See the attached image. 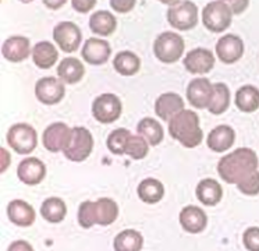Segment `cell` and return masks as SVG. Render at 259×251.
<instances>
[{"instance_id":"obj_1","label":"cell","mask_w":259,"mask_h":251,"mask_svg":"<svg viewBox=\"0 0 259 251\" xmlns=\"http://www.w3.org/2000/svg\"><path fill=\"white\" fill-rule=\"evenodd\" d=\"M258 156L251 148H237L218 163V173L226 183L238 184L248 174L258 170Z\"/></svg>"},{"instance_id":"obj_2","label":"cell","mask_w":259,"mask_h":251,"mask_svg":"<svg viewBox=\"0 0 259 251\" xmlns=\"http://www.w3.org/2000/svg\"><path fill=\"white\" fill-rule=\"evenodd\" d=\"M169 133L186 148H195L202 142L203 131L199 116L194 111L184 109L169 122Z\"/></svg>"},{"instance_id":"obj_3","label":"cell","mask_w":259,"mask_h":251,"mask_svg":"<svg viewBox=\"0 0 259 251\" xmlns=\"http://www.w3.org/2000/svg\"><path fill=\"white\" fill-rule=\"evenodd\" d=\"M184 48H186L184 39L173 31L160 33L153 42V53L156 56V59L166 64H173L176 61H179V59L184 53Z\"/></svg>"},{"instance_id":"obj_4","label":"cell","mask_w":259,"mask_h":251,"mask_svg":"<svg viewBox=\"0 0 259 251\" xmlns=\"http://www.w3.org/2000/svg\"><path fill=\"white\" fill-rule=\"evenodd\" d=\"M7 144L20 155H28L38 145V133L27 123L13 124L7 131Z\"/></svg>"},{"instance_id":"obj_5","label":"cell","mask_w":259,"mask_h":251,"mask_svg":"<svg viewBox=\"0 0 259 251\" xmlns=\"http://www.w3.org/2000/svg\"><path fill=\"white\" fill-rule=\"evenodd\" d=\"M233 11L227 2H209L202 10V22L212 32H223L231 25Z\"/></svg>"},{"instance_id":"obj_6","label":"cell","mask_w":259,"mask_h":251,"mask_svg":"<svg viewBox=\"0 0 259 251\" xmlns=\"http://www.w3.org/2000/svg\"><path fill=\"white\" fill-rule=\"evenodd\" d=\"M94 150V135L88 128L82 126H77L73 128L71 141L63 152L68 161L71 162H84L87 158H90Z\"/></svg>"},{"instance_id":"obj_7","label":"cell","mask_w":259,"mask_h":251,"mask_svg":"<svg viewBox=\"0 0 259 251\" xmlns=\"http://www.w3.org/2000/svg\"><path fill=\"white\" fill-rule=\"evenodd\" d=\"M123 103L117 95L102 94L92 103V115L102 124H110L121 116Z\"/></svg>"},{"instance_id":"obj_8","label":"cell","mask_w":259,"mask_h":251,"mask_svg":"<svg viewBox=\"0 0 259 251\" xmlns=\"http://www.w3.org/2000/svg\"><path fill=\"white\" fill-rule=\"evenodd\" d=\"M198 7L192 2H180L167 10V21L179 31H190L197 27Z\"/></svg>"},{"instance_id":"obj_9","label":"cell","mask_w":259,"mask_h":251,"mask_svg":"<svg viewBox=\"0 0 259 251\" xmlns=\"http://www.w3.org/2000/svg\"><path fill=\"white\" fill-rule=\"evenodd\" d=\"M73 128H70L66 123L57 122L48 126L42 135V144L49 152H64L71 141Z\"/></svg>"},{"instance_id":"obj_10","label":"cell","mask_w":259,"mask_h":251,"mask_svg":"<svg viewBox=\"0 0 259 251\" xmlns=\"http://www.w3.org/2000/svg\"><path fill=\"white\" fill-rule=\"evenodd\" d=\"M53 39L63 52L73 53L78 50L79 45L82 42V32L73 21H62L53 29Z\"/></svg>"},{"instance_id":"obj_11","label":"cell","mask_w":259,"mask_h":251,"mask_svg":"<svg viewBox=\"0 0 259 251\" xmlns=\"http://www.w3.org/2000/svg\"><path fill=\"white\" fill-rule=\"evenodd\" d=\"M66 84L56 77H44L35 84V96L44 105H56L64 98Z\"/></svg>"},{"instance_id":"obj_12","label":"cell","mask_w":259,"mask_h":251,"mask_svg":"<svg viewBox=\"0 0 259 251\" xmlns=\"http://www.w3.org/2000/svg\"><path fill=\"white\" fill-rule=\"evenodd\" d=\"M186 95L192 107L208 109L213 96V84L205 77L194 78L187 87Z\"/></svg>"},{"instance_id":"obj_13","label":"cell","mask_w":259,"mask_h":251,"mask_svg":"<svg viewBox=\"0 0 259 251\" xmlns=\"http://www.w3.org/2000/svg\"><path fill=\"white\" fill-rule=\"evenodd\" d=\"M216 55L225 64H233L240 60L244 55V42L238 35L227 33L218 41Z\"/></svg>"},{"instance_id":"obj_14","label":"cell","mask_w":259,"mask_h":251,"mask_svg":"<svg viewBox=\"0 0 259 251\" xmlns=\"http://www.w3.org/2000/svg\"><path fill=\"white\" fill-rule=\"evenodd\" d=\"M183 63L190 74H208L214 67V56L209 49L197 48L187 53Z\"/></svg>"},{"instance_id":"obj_15","label":"cell","mask_w":259,"mask_h":251,"mask_svg":"<svg viewBox=\"0 0 259 251\" xmlns=\"http://www.w3.org/2000/svg\"><path fill=\"white\" fill-rule=\"evenodd\" d=\"M18 178L27 186H38L46 177V165L38 158H27L18 163Z\"/></svg>"},{"instance_id":"obj_16","label":"cell","mask_w":259,"mask_h":251,"mask_svg":"<svg viewBox=\"0 0 259 251\" xmlns=\"http://www.w3.org/2000/svg\"><path fill=\"white\" fill-rule=\"evenodd\" d=\"M81 55L84 60L92 66H102L109 60L112 55V48L105 39L90 38L85 41Z\"/></svg>"},{"instance_id":"obj_17","label":"cell","mask_w":259,"mask_h":251,"mask_svg":"<svg viewBox=\"0 0 259 251\" xmlns=\"http://www.w3.org/2000/svg\"><path fill=\"white\" fill-rule=\"evenodd\" d=\"M2 55L6 60L12 63H20L25 60L29 55H32L31 42L28 38L21 35H14L7 38L2 46Z\"/></svg>"},{"instance_id":"obj_18","label":"cell","mask_w":259,"mask_h":251,"mask_svg":"<svg viewBox=\"0 0 259 251\" xmlns=\"http://www.w3.org/2000/svg\"><path fill=\"white\" fill-rule=\"evenodd\" d=\"M183 111H184V100L176 92H164L155 102V113L164 122H170Z\"/></svg>"},{"instance_id":"obj_19","label":"cell","mask_w":259,"mask_h":251,"mask_svg":"<svg viewBox=\"0 0 259 251\" xmlns=\"http://www.w3.org/2000/svg\"><path fill=\"white\" fill-rule=\"evenodd\" d=\"M179 221H180L181 228L191 234L201 233L208 225L206 213H205L202 208H199L197 205L184 206L180 212Z\"/></svg>"},{"instance_id":"obj_20","label":"cell","mask_w":259,"mask_h":251,"mask_svg":"<svg viewBox=\"0 0 259 251\" xmlns=\"http://www.w3.org/2000/svg\"><path fill=\"white\" fill-rule=\"evenodd\" d=\"M7 217L10 222L20 228H29L35 223L36 213L32 206L24 200H13L7 205Z\"/></svg>"},{"instance_id":"obj_21","label":"cell","mask_w":259,"mask_h":251,"mask_svg":"<svg viewBox=\"0 0 259 251\" xmlns=\"http://www.w3.org/2000/svg\"><path fill=\"white\" fill-rule=\"evenodd\" d=\"M234 142H236V131L227 124H220L218 127H214L208 134V138H206L208 148L216 154L229 151L234 145Z\"/></svg>"},{"instance_id":"obj_22","label":"cell","mask_w":259,"mask_h":251,"mask_svg":"<svg viewBox=\"0 0 259 251\" xmlns=\"http://www.w3.org/2000/svg\"><path fill=\"white\" fill-rule=\"evenodd\" d=\"M198 201L206 206H214L223 198V187L214 178H203L195 190Z\"/></svg>"},{"instance_id":"obj_23","label":"cell","mask_w":259,"mask_h":251,"mask_svg":"<svg viewBox=\"0 0 259 251\" xmlns=\"http://www.w3.org/2000/svg\"><path fill=\"white\" fill-rule=\"evenodd\" d=\"M84 64L75 57H66L57 66V76L60 78V81L67 85H74V84L79 83L84 77Z\"/></svg>"},{"instance_id":"obj_24","label":"cell","mask_w":259,"mask_h":251,"mask_svg":"<svg viewBox=\"0 0 259 251\" xmlns=\"http://www.w3.org/2000/svg\"><path fill=\"white\" fill-rule=\"evenodd\" d=\"M31 56H32L35 66L39 67L42 70H48L56 64L57 59H59V52L52 42L40 41L34 46Z\"/></svg>"},{"instance_id":"obj_25","label":"cell","mask_w":259,"mask_h":251,"mask_svg":"<svg viewBox=\"0 0 259 251\" xmlns=\"http://www.w3.org/2000/svg\"><path fill=\"white\" fill-rule=\"evenodd\" d=\"M117 28V20L110 11L99 10L90 18V29L99 37H109Z\"/></svg>"},{"instance_id":"obj_26","label":"cell","mask_w":259,"mask_h":251,"mask_svg":"<svg viewBox=\"0 0 259 251\" xmlns=\"http://www.w3.org/2000/svg\"><path fill=\"white\" fill-rule=\"evenodd\" d=\"M113 67L118 74H121L124 77H131V76H134L140 71L141 60L134 52L123 50V52H118L117 55L114 56Z\"/></svg>"},{"instance_id":"obj_27","label":"cell","mask_w":259,"mask_h":251,"mask_svg":"<svg viewBox=\"0 0 259 251\" xmlns=\"http://www.w3.org/2000/svg\"><path fill=\"white\" fill-rule=\"evenodd\" d=\"M137 131L138 135H141L142 138H145L148 144L156 147L159 145L164 138V130L162 124L152 117H145L137 126Z\"/></svg>"},{"instance_id":"obj_28","label":"cell","mask_w":259,"mask_h":251,"mask_svg":"<svg viewBox=\"0 0 259 251\" xmlns=\"http://www.w3.org/2000/svg\"><path fill=\"white\" fill-rule=\"evenodd\" d=\"M40 215L49 223H60L67 215V205L59 197H49L40 205Z\"/></svg>"},{"instance_id":"obj_29","label":"cell","mask_w":259,"mask_h":251,"mask_svg":"<svg viewBox=\"0 0 259 251\" xmlns=\"http://www.w3.org/2000/svg\"><path fill=\"white\" fill-rule=\"evenodd\" d=\"M137 191H138V197L142 202L152 205V204H158L159 201L163 198L164 186L158 178L148 177L140 183Z\"/></svg>"},{"instance_id":"obj_30","label":"cell","mask_w":259,"mask_h":251,"mask_svg":"<svg viewBox=\"0 0 259 251\" xmlns=\"http://www.w3.org/2000/svg\"><path fill=\"white\" fill-rule=\"evenodd\" d=\"M234 102L238 111L252 113L259 107V89L253 85H244L237 89Z\"/></svg>"},{"instance_id":"obj_31","label":"cell","mask_w":259,"mask_h":251,"mask_svg":"<svg viewBox=\"0 0 259 251\" xmlns=\"http://www.w3.org/2000/svg\"><path fill=\"white\" fill-rule=\"evenodd\" d=\"M114 251H141L144 247V237L138 230L125 229L114 237Z\"/></svg>"},{"instance_id":"obj_32","label":"cell","mask_w":259,"mask_h":251,"mask_svg":"<svg viewBox=\"0 0 259 251\" xmlns=\"http://www.w3.org/2000/svg\"><path fill=\"white\" fill-rule=\"evenodd\" d=\"M96 205V225L101 226H109L113 222H116L118 217L117 202L112 198H99L95 201Z\"/></svg>"},{"instance_id":"obj_33","label":"cell","mask_w":259,"mask_h":251,"mask_svg":"<svg viewBox=\"0 0 259 251\" xmlns=\"http://www.w3.org/2000/svg\"><path fill=\"white\" fill-rule=\"evenodd\" d=\"M230 100L231 94L229 87L223 83L213 84V96H212L208 111L212 115H222V113H225L229 109Z\"/></svg>"},{"instance_id":"obj_34","label":"cell","mask_w":259,"mask_h":251,"mask_svg":"<svg viewBox=\"0 0 259 251\" xmlns=\"http://www.w3.org/2000/svg\"><path fill=\"white\" fill-rule=\"evenodd\" d=\"M131 133L127 128H116L107 135L106 145L107 150L114 155H125V148L128 142Z\"/></svg>"},{"instance_id":"obj_35","label":"cell","mask_w":259,"mask_h":251,"mask_svg":"<svg viewBox=\"0 0 259 251\" xmlns=\"http://www.w3.org/2000/svg\"><path fill=\"white\" fill-rule=\"evenodd\" d=\"M148 152H149V144L145 141V138H142L141 135L131 134L125 148V155H128L134 161H140L148 155Z\"/></svg>"},{"instance_id":"obj_36","label":"cell","mask_w":259,"mask_h":251,"mask_svg":"<svg viewBox=\"0 0 259 251\" xmlns=\"http://www.w3.org/2000/svg\"><path fill=\"white\" fill-rule=\"evenodd\" d=\"M77 219L81 228L90 229L96 225V205L95 201H84L81 202L77 213Z\"/></svg>"},{"instance_id":"obj_37","label":"cell","mask_w":259,"mask_h":251,"mask_svg":"<svg viewBox=\"0 0 259 251\" xmlns=\"http://www.w3.org/2000/svg\"><path fill=\"white\" fill-rule=\"evenodd\" d=\"M238 190L245 195H256L259 194V172L251 173L247 177H244L237 184Z\"/></svg>"},{"instance_id":"obj_38","label":"cell","mask_w":259,"mask_h":251,"mask_svg":"<svg viewBox=\"0 0 259 251\" xmlns=\"http://www.w3.org/2000/svg\"><path fill=\"white\" fill-rule=\"evenodd\" d=\"M242 243L248 251H259V228H248L242 234Z\"/></svg>"},{"instance_id":"obj_39","label":"cell","mask_w":259,"mask_h":251,"mask_svg":"<svg viewBox=\"0 0 259 251\" xmlns=\"http://www.w3.org/2000/svg\"><path fill=\"white\" fill-rule=\"evenodd\" d=\"M110 6L114 11L117 13H128L136 7L134 0H110Z\"/></svg>"},{"instance_id":"obj_40","label":"cell","mask_w":259,"mask_h":251,"mask_svg":"<svg viewBox=\"0 0 259 251\" xmlns=\"http://www.w3.org/2000/svg\"><path fill=\"white\" fill-rule=\"evenodd\" d=\"M71 6L75 11L85 14V13H90L95 7L96 2L95 0H73Z\"/></svg>"},{"instance_id":"obj_41","label":"cell","mask_w":259,"mask_h":251,"mask_svg":"<svg viewBox=\"0 0 259 251\" xmlns=\"http://www.w3.org/2000/svg\"><path fill=\"white\" fill-rule=\"evenodd\" d=\"M7 251H35L34 247L29 244L25 240H16L12 244L9 245Z\"/></svg>"},{"instance_id":"obj_42","label":"cell","mask_w":259,"mask_h":251,"mask_svg":"<svg viewBox=\"0 0 259 251\" xmlns=\"http://www.w3.org/2000/svg\"><path fill=\"white\" fill-rule=\"evenodd\" d=\"M10 162H12V158H10V154L7 152L6 148H0V172H6Z\"/></svg>"},{"instance_id":"obj_43","label":"cell","mask_w":259,"mask_h":251,"mask_svg":"<svg viewBox=\"0 0 259 251\" xmlns=\"http://www.w3.org/2000/svg\"><path fill=\"white\" fill-rule=\"evenodd\" d=\"M229 6H230L231 11H233V14H240L244 10H247L248 7V2H227Z\"/></svg>"},{"instance_id":"obj_44","label":"cell","mask_w":259,"mask_h":251,"mask_svg":"<svg viewBox=\"0 0 259 251\" xmlns=\"http://www.w3.org/2000/svg\"><path fill=\"white\" fill-rule=\"evenodd\" d=\"M44 5H45L46 7L52 9V10H59L62 6L66 5V2H64V0H60V2H51V0H45V2H44Z\"/></svg>"}]
</instances>
